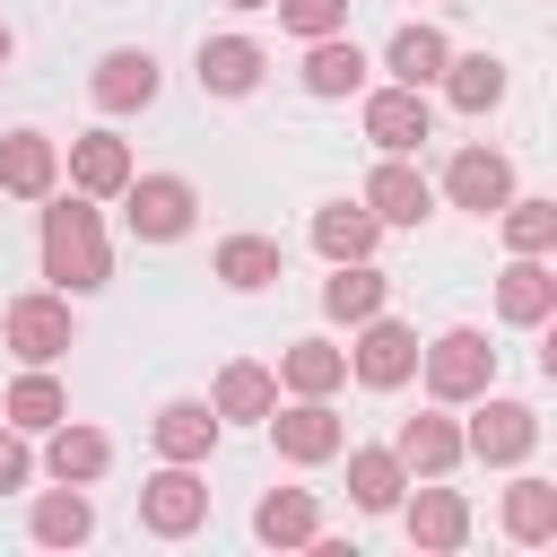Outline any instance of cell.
Listing matches in <instances>:
<instances>
[{
	"label": "cell",
	"mask_w": 557,
	"mask_h": 557,
	"mask_svg": "<svg viewBox=\"0 0 557 557\" xmlns=\"http://www.w3.org/2000/svg\"><path fill=\"white\" fill-rule=\"evenodd\" d=\"M139 522H148L157 540H191V531L209 522V487H200V470H191V461H165V470L139 487Z\"/></svg>",
	"instance_id": "obj_7"
},
{
	"label": "cell",
	"mask_w": 557,
	"mask_h": 557,
	"mask_svg": "<svg viewBox=\"0 0 557 557\" xmlns=\"http://www.w3.org/2000/svg\"><path fill=\"white\" fill-rule=\"evenodd\" d=\"M0 418H9L17 435H44V426H61V418H70V392H61L44 366H26V374L9 383V400H0Z\"/></svg>",
	"instance_id": "obj_29"
},
{
	"label": "cell",
	"mask_w": 557,
	"mask_h": 557,
	"mask_svg": "<svg viewBox=\"0 0 557 557\" xmlns=\"http://www.w3.org/2000/svg\"><path fill=\"white\" fill-rule=\"evenodd\" d=\"M400 505H409V540H418V548H435V557H444V548H461V540H470V505H461V487L426 479V487H418V496H400Z\"/></svg>",
	"instance_id": "obj_16"
},
{
	"label": "cell",
	"mask_w": 557,
	"mask_h": 557,
	"mask_svg": "<svg viewBox=\"0 0 557 557\" xmlns=\"http://www.w3.org/2000/svg\"><path fill=\"white\" fill-rule=\"evenodd\" d=\"M0 339H9V357H17V366H52V357H70V339H78L70 296H61V287H44V296H9Z\"/></svg>",
	"instance_id": "obj_3"
},
{
	"label": "cell",
	"mask_w": 557,
	"mask_h": 557,
	"mask_svg": "<svg viewBox=\"0 0 557 557\" xmlns=\"http://www.w3.org/2000/svg\"><path fill=\"white\" fill-rule=\"evenodd\" d=\"M209 409H218V418H270V409H278V374L252 366V357H235V366H218Z\"/></svg>",
	"instance_id": "obj_28"
},
{
	"label": "cell",
	"mask_w": 557,
	"mask_h": 557,
	"mask_svg": "<svg viewBox=\"0 0 557 557\" xmlns=\"http://www.w3.org/2000/svg\"><path fill=\"white\" fill-rule=\"evenodd\" d=\"M339 453H348V444H339ZM348 496H357V513H392V505L409 496L400 453H392V444H357V453H348Z\"/></svg>",
	"instance_id": "obj_22"
},
{
	"label": "cell",
	"mask_w": 557,
	"mask_h": 557,
	"mask_svg": "<svg viewBox=\"0 0 557 557\" xmlns=\"http://www.w3.org/2000/svg\"><path fill=\"white\" fill-rule=\"evenodd\" d=\"M418 374H426V392L453 409V400H479L487 383H496V348H487V331H444V339H426L418 348Z\"/></svg>",
	"instance_id": "obj_2"
},
{
	"label": "cell",
	"mask_w": 557,
	"mask_h": 557,
	"mask_svg": "<svg viewBox=\"0 0 557 557\" xmlns=\"http://www.w3.org/2000/svg\"><path fill=\"white\" fill-rule=\"evenodd\" d=\"M226 9H270V0H226Z\"/></svg>",
	"instance_id": "obj_38"
},
{
	"label": "cell",
	"mask_w": 557,
	"mask_h": 557,
	"mask_svg": "<svg viewBox=\"0 0 557 557\" xmlns=\"http://www.w3.org/2000/svg\"><path fill=\"white\" fill-rule=\"evenodd\" d=\"M366 209H374L383 226H426V218H435V183H426L409 157H383V165L366 174Z\"/></svg>",
	"instance_id": "obj_10"
},
{
	"label": "cell",
	"mask_w": 557,
	"mask_h": 557,
	"mask_svg": "<svg viewBox=\"0 0 557 557\" xmlns=\"http://www.w3.org/2000/svg\"><path fill=\"white\" fill-rule=\"evenodd\" d=\"M52 444H44V470L61 479V487H87V479H104V461H113V444H104V426H44Z\"/></svg>",
	"instance_id": "obj_26"
},
{
	"label": "cell",
	"mask_w": 557,
	"mask_h": 557,
	"mask_svg": "<svg viewBox=\"0 0 557 557\" xmlns=\"http://www.w3.org/2000/svg\"><path fill=\"white\" fill-rule=\"evenodd\" d=\"M122 183H131V148H122L113 131H78V139H70V191L113 200Z\"/></svg>",
	"instance_id": "obj_19"
},
{
	"label": "cell",
	"mask_w": 557,
	"mask_h": 557,
	"mask_svg": "<svg viewBox=\"0 0 557 557\" xmlns=\"http://www.w3.org/2000/svg\"><path fill=\"white\" fill-rule=\"evenodd\" d=\"M348 366H357V383H366V392H400V383L418 374V331H409V322H392V313H366V322H357Z\"/></svg>",
	"instance_id": "obj_6"
},
{
	"label": "cell",
	"mask_w": 557,
	"mask_h": 557,
	"mask_svg": "<svg viewBox=\"0 0 557 557\" xmlns=\"http://www.w3.org/2000/svg\"><path fill=\"white\" fill-rule=\"evenodd\" d=\"M531 444H540V409H531V400H496V392H479V418L461 426V461L513 470V461H531Z\"/></svg>",
	"instance_id": "obj_4"
},
{
	"label": "cell",
	"mask_w": 557,
	"mask_h": 557,
	"mask_svg": "<svg viewBox=\"0 0 557 557\" xmlns=\"http://www.w3.org/2000/svg\"><path fill=\"white\" fill-rule=\"evenodd\" d=\"M261 70H270V52H261L252 35H209V44H200V87H209V96H252Z\"/></svg>",
	"instance_id": "obj_18"
},
{
	"label": "cell",
	"mask_w": 557,
	"mask_h": 557,
	"mask_svg": "<svg viewBox=\"0 0 557 557\" xmlns=\"http://www.w3.org/2000/svg\"><path fill=\"white\" fill-rule=\"evenodd\" d=\"M26 531H35L44 548H78V540L96 531V505H87V487H52V496H35Z\"/></svg>",
	"instance_id": "obj_32"
},
{
	"label": "cell",
	"mask_w": 557,
	"mask_h": 557,
	"mask_svg": "<svg viewBox=\"0 0 557 557\" xmlns=\"http://www.w3.org/2000/svg\"><path fill=\"white\" fill-rule=\"evenodd\" d=\"M505 540H522V548H548L557 540V487L548 479H513L505 487Z\"/></svg>",
	"instance_id": "obj_31"
},
{
	"label": "cell",
	"mask_w": 557,
	"mask_h": 557,
	"mask_svg": "<svg viewBox=\"0 0 557 557\" xmlns=\"http://www.w3.org/2000/svg\"><path fill=\"white\" fill-rule=\"evenodd\" d=\"M496 313H505V322H522V331H540V322L557 313V270H548L540 252H513V261H505V278H496Z\"/></svg>",
	"instance_id": "obj_14"
},
{
	"label": "cell",
	"mask_w": 557,
	"mask_h": 557,
	"mask_svg": "<svg viewBox=\"0 0 557 557\" xmlns=\"http://www.w3.org/2000/svg\"><path fill=\"white\" fill-rule=\"evenodd\" d=\"M270 9H278V26L305 35V44H313V35H348V0H270Z\"/></svg>",
	"instance_id": "obj_35"
},
{
	"label": "cell",
	"mask_w": 557,
	"mask_h": 557,
	"mask_svg": "<svg viewBox=\"0 0 557 557\" xmlns=\"http://www.w3.org/2000/svg\"><path fill=\"white\" fill-rule=\"evenodd\" d=\"M366 139L383 148V157H418L426 139H435V113H426V87H374L366 96Z\"/></svg>",
	"instance_id": "obj_8"
},
{
	"label": "cell",
	"mask_w": 557,
	"mask_h": 557,
	"mask_svg": "<svg viewBox=\"0 0 557 557\" xmlns=\"http://www.w3.org/2000/svg\"><path fill=\"white\" fill-rule=\"evenodd\" d=\"M209 270H218V278H226V287H235V296H252V287H270V278H278V270H287V252H278V244H270V235H226V244H218V261H209Z\"/></svg>",
	"instance_id": "obj_30"
},
{
	"label": "cell",
	"mask_w": 557,
	"mask_h": 557,
	"mask_svg": "<svg viewBox=\"0 0 557 557\" xmlns=\"http://www.w3.org/2000/svg\"><path fill=\"white\" fill-rule=\"evenodd\" d=\"M496 226H505L513 252H548V244H557V200H522V191H513V200L496 209Z\"/></svg>",
	"instance_id": "obj_34"
},
{
	"label": "cell",
	"mask_w": 557,
	"mask_h": 557,
	"mask_svg": "<svg viewBox=\"0 0 557 557\" xmlns=\"http://www.w3.org/2000/svg\"><path fill=\"white\" fill-rule=\"evenodd\" d=\"M374 235H383V218H374L366 200L313 209V252H322V261H374Z\"/></svg>",
	"instance_id": "obj_20"
},
{
	"label": "cell",
	"mask_w": 557,
	"mask_h": 557,
	"mask_svg": "<svg viewBox=\"0 0 557 557\" xmlns=\"http://www.w3.org/2000/svg\"><path fill=\"white\" fill-rule=\"evenodd\" d=\"M392 453H400L409 479H453V470H461V426H453L444 409H418V418H400Z\"/></svg>",
	"instance_id": "obj_11"
},
{
	"label": "cell",
	"mask_w": 557,
	"mask_h": 557,
	"mask_svg": "<svg viewBox=\"0 0 557 557\" xmlns=\"http://www.w3.org/2000/svg\"><path fill=\"white\" fill-rule=\"evenodd\" d=\"M61 183V148L44 131H0V191L9 200H52Z\"/></svg>",
	"instance_id": "obj_12"
},
{
	"label": "cell",
	"mask_w": 557,
	"mask_h": 557,
	"mask_svg": "<svg viewBox=\"0 0 557 557\" xmlns=\"http://www.w3.org/2000/svg\"><path fill=\"white\" fill-rule=\"evenodd\" d=\"M444 61H453V44H444V26H426V17L392 26V44H383V70H392L400 87H435Z\"/></svg>",
	"instance_id": "obj_17"
},
{
	"label": "cell",
	"mask_w": 557,
	"mask_h": 557,
	"mask_svg": "<svg viewBox=\"0 0 557 557\" xmlns=\"http://www.w3.org/2000/svg\"><path fill=\"white\" fill-rule=\"evenodd\" d=\"M44 278H52L61 296H96V287L113 278L104 218H96V200H87V191H70V200H52V209H44Z\"/></svg>",
	"instance_id": "obj_1"
},
{
	"label": "cell",
	"mask_w": 557,
	"mask_h": 557,
	"mask_svg": "<svg viewBox=\"0 0 557 557\" xmlns=\"http://www.w3.org/2000/svg\"><path fill=\"white\" fill-rule=\"evenodd\" d=\"M252 531H261L270 548H313V540H322V505H313V487H270V496L252 505Z\"/></svg>",
	"instance_id": "obj_23"
},
{
	"label": "cell",
	"mask_w": 557,
	"mask_h": 557,
	"mask_svg": "<svg viewBox=\"0 0 557 557\" xmlns=\"http://www.w3.org/2000/svg\"><path fill=\"white\" fill-rule=\"evenodd\" d=\"M87 96L104 104V113H139V104H157V52H104L96 61V78H87Z\"/></svg>",
	"instance_id": "obj_15"
},
{
	"label": "cell",
	"mask_w": 557,
	"mask_h": 557,
	"mask_svg": "<svg viewBox=\"0 0 557 557\" xmlns=\"http://www.w3.org/2000/svg\"><path fill=\"white\" fill-rule=\"evenodd\" d=\"M270 426V444H278V461H339V444H348V426H339V409L331 400H296V409H270L261 418Z\"/></svg>",
	"instance_id": "obj_9"
},
{
	"label": "cell",
	"mask_w": 557,
	"mask_h": 557,
	"mask_svg": "<svg viewBox=\"0 0 557 557\" xmlns=\"http://www.w3.org/2000/svg\"><path fill=\"white\" fill-rule=\"evenodd\" d=\"M148 435H157V461H209L218 409H209V400H165V409L148 418Z\"/></svg>",
	"instance_id": "obj_21"
},
{
	"label": "cell",
	"mask_w": 557,
	"mask_h": 557,
	"mask_svg": "<svg viewBox=\"0 0 557 557\" xmlns=\"http://www.w3.org/2000/svg\"><path fill=\"white\" fill-rule=\"evenodd\" d=\"M278 383H287L296 400H331V392L348 383V348H331V339H287Z\"/></svg>",
	"instance_id": "obj_25"
},
{
	"label": "cell",
	"mask_w": 557,
	"mask_h": 557,
	"mask_svg": "<svg viewBox=\"0 0 557 557\" xmlns=\"http://www.w3.org/2000/svg\"><path fill=\"white\" fill-rule=\"evenodd\" d=\"M9 52H17V35H9V26H0V61H9Z\"/></svg>",
	"instance_id": "obj_37"
},
{
	"label": "cell",
	"mask_w": 557,
	"mask_h": 557,
	"mask_svg": "<svg viewBox=\"0 0 557 557\" xmlns=\"http://www.w3.org/2000/svg\"><path fill=\"white\" fill-rule=\"evenodd\" d=\"M26 479H35V453H26V435L0 418V496H17Z\"/></svg>",
	"instance_id": "obj_36"
},
{
	"label": "cell",
	"mask_w": 557,
	"mask_h": 557,
	"mask_svg": "<svg viewBox=\"0 0 557 557\" xmlns=\"http://www.w3.org/2000/svg\"><path fill=\"white\" fill-rule=\"evenodd\" d=\"M366 87V52L348 35H313L305 44V96H357Z\"/></svg>",
	"instance_id": "obj_27"
},
{
	"label": "cell",
	"mask_w": 557,
	"mask_h": 557,
	"mask_svg": "<svg viewBox=\"0 0 557 557\" xmlns=\"http://www.w3.org/2000/svg\"><path fill=\"white\" fill-rule=\"evenodd\" d=\"M383 296H392V278L374 270V261H331V278H322V313L331 322H366V313H383Z\"/></svg>",
	"instance_id": "obj_24"
},
{
	"label": "cell",
	"mask_w": 557,
	"mask_h": 557,
	"mask_svg": "<svg viewBox=\"0 0 557 557\" xmlns=\"http://www.w3.org/2000/svg\"><path fill=\"white\" fill-rule=\"evenodd\" d=\"M444 96H453L461 113L505 104V61H496V52H453V61H444Z\"/></svg>",
	"instance_id": "obj_33"
},
{
	"label": "cell",
	"mask_w": 557,
	"mask_h": 557,
	"mask_svg": "<svg viewBox=\"0 0 557 557\" xmlns=\"http://www.w3.org/2000/svg\"><path fill=\"white\" fill-rule=\"evenodd\" d=\"M444 191H453V209H479V218H496V209L513 200V165H505L496 148H461V157L444 165Z\"/></svg>",
	"instance_id": "obj_13"
},
{
	"label": "cell",
	"mask_w": 557,
	"mask_h": 557,
	"mask_svg": "<svg viewBox=\"0 0 557 557\" xmlns=\"http://www.w3.org/2000/svg\"><path fill=\"white\" fill-rule=\"evenodd\" d=\"M113 200H122V218H131L139 244H174V235H191V209H200V191H191L183 174H131Z\"/></svg>",
	"instance_id": "obj_5"
}]
</instances>
